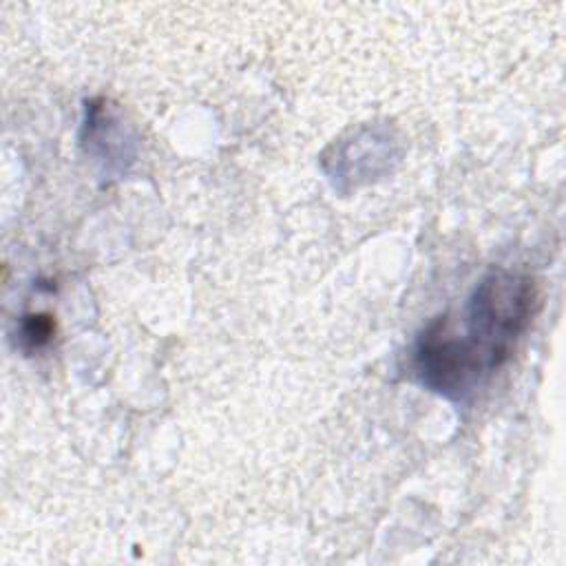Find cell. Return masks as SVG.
<instances>
[{
  "label": "cell",
  "instance_id": "6da1fadb",
  "mask_svg": "<svg viewBox=\"0 0 566 566\" xmlns=\"http://www.w3.org/2000/svg\"><path fill=\"white\" fill-rule=\"evenodd\" d=\"M537 303V285L528 274L502 268L486 272L458 316H438L418 336V380L453 400L469 396L511 358Z\"/></svg>",
  "mask_w": 566,
  "mask_h": 566
},
{
  "label": "cell",
  "instance_id": "7a4b0ae2",
  "mask_svg": "<svg viewBox=\"0 0 566 566\" xmlns=\"http://www.w3.org/2000/svg\"><path fill=\"white\" fill-rule=\"evenodd\" d=\"M55 329V321L51 314H27L22 318V340L29 347H42L51 340Z\"/></svg>",
  "mask_w": 566,
  "mask_h": 566
}]
</instances>
